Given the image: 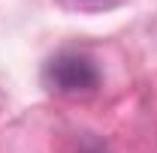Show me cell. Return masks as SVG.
Segmentation results:
<instances>
[{
	"instance_id": "cell-1",
	"label": "cell",
	"mask_w": 157,
	"mask_h": 153,
	"mask_svg": "<svg viewBox=\"0 0 157 153\" xmlns=\"http://www.w3.org/2000/svg\"><path fill=\"white\" fill-rule=\"evenodd\" d=\"M97 66L85 54L76 51H63L58 57L48 60L45 66V84L58 93H82V90H94L97 87Z\"/></svg>"
}]
</instances>
